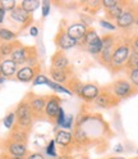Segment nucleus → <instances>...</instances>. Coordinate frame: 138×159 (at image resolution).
Segmentation results:
<instances>
[{
    "label": "nucleus",
    "instance_id": "obj_1",
    "mask_svg": "<svg viewBox=\"0 0 138 159\" xmlns=\"http://www.w3.org/2000/svg\"><path fill=\"white\" fill-rule=\"evenodd\" d=\"M131 39L129 41H119L116 44L115 49H114V53L111 57V62H110V71L113 73H116L122 71V69L125 68L127 61H128V57L131 54Z\"/></svg>",
    "mask_w": 138,
    "mask_h": 159
},
{
    "label": "nucleus",
    "instance_id": "obj_2",
    "mask_svg": "<svg viewBox=\"0 0 138 159\" xmlns=\"http://www.w3.org/2000/svg\"><path fill=\"white\" fill-rule=\"evenodd\" d=\"M101 41H102V49H101V53L98 55V59H100V63L104 64L105 67L109 68L110 62H111V57L114 53V49L118 44L116 39L113 34H106L101 37Z\"/></svg>",
    "mask_w": 138,
    "mask_h": 159
},
{
    "label": "nucleus",
    "instance_id": "obj_3",
    "mask_svg": "<svg viewBox=\"0 0 138 159\" xmlns=\"http://www.w3.org/2000/svg\"><path fill=\"white\" fill-rule=\"evenodd\" d=\"M109 90L118 100H123V99L129 98L137 91L132 86V84L129 81H127V80H118V81L113 82L109 86Z\"/></svg>",
    "mask_w": 138,
    "mask_h": 159
},
{
    "label": "nucleus",
    "instance_id": "obj_4",
    "mask_svg": "<svg viewBox=\"0 0 138 159\" xmlns=\"http://www.w3.org/2000/svg\"><path fill=\"white\" fill-rule=\"evenodd\" d=\"M137 16H138V7L133 3H128L122 16L116 19V26L119 28H129L131 26L134 25Z\"/></svg>",
    "mask_w": 138,
    "mask_h": 159
},
{
    "label": "nucleus",
    "instance_id": "obj_5",
    "mask_svg": "<svg viewBox=\"0 0 138 159\" xmlns=\"http://www.w3.org/2000/svg\"><path fill=\"white\" fill-rule=\"evenodd\" d=\"M15 118L19 128H29L32 126V111L28 103H21L15 111Z\"/></svg>",
    "mask_w": 138,
    "mask_h": 159
},
{
    "label": "nucleus",
    "instance_id": "obj_6",
    "mask_svg": "<svg viewBox=\"0 0 138 159\" xmlns=\"http://www.w3.org/2000/svg\"><path fill=\"white\" fill-rule=\"evenodd\" d=\"M120 100H118V99L110 93V90H107V87L105 89H101V93L98 95L93 103L97 108H102V109H109V108H113L115 105L119 104Z\"/></svg>",
    "mask_w": 138,
    "mask_h": 159
},
{
    "label": "nucleus",
    "instance_id": "obj_7",
    "mask_svg": "<svg viewBox=\"0 0 138 159\" xmlns=\"http://www.w3.org/2000/svg\"><path fill=\"white\" fill-rule=\"evenodd\" d=\"M60 102L62 99L56 96V95H51L47 98L46 100V107H45V116L49 119H56L59 109H60Z\"/></svg>",
    "mask_w": 138,
    "mask_h": 159
},
{
    "label": "nucleus",
    "instance_id": "obj_8",
    "mask_svg": "<svg viewBox=\"0 0 138 159\" xmlns=\"http://www.w3.org/2000/svg\"><path fill=\"white\" fill-rule=\"evenodd\" d=\"M55 43L62 52L77 46V41H74L72 37H69V35L67 34V30H63V28H60V31L58 32L55 37Z\"/></svg>",
    "mask_w": 138,
    "mask_h": 159
},
{
    "label": "nucleus",
    "instance_id": "obj_9",
    "mask_svg": "<svg viewBox=\"0 0 138 159\" xmlns=\"http://www.w3.org/2000/svg\"><path fill=\"white\" fill-rule=\"evenodd\" d=\"M98 43H101V36H98V34L95 31L93 28H88L86 35L80 40V41H77V45L87 49V48H90L92 45H96Z\"/></svg>",
    "mask_w": 138,
    "mask_h": 159
},
{
    "label": "nucleus",
    "instance_id": "obj_10",
    "mask_svg": "<svg viewBox=\"0 0 138 159\" xmlns=\"http://www.w3.org/2000/svg\"><path fill=\"white\" fill-rule=\"evenodd\" d=\"M101 89L93 85V84H86L82 89V91L80 94V98L83 99L84 102H93L95 99L100 95Z\"/></svg>",
    "mask_w": 138,
    "mask_h": 159
},
{
    "label": "nucleus",
    "instance_id": "obj_11",
    "mask_svg": "<svg viewBox=\"0 0 138 159\" xmlns=\"http://www.w3.org/2000/svg\"><path fill=\"white\" fill-rule=\"evenodd\" d=\"M55 144H58L62 149L71 148L73 144V134L67 130H60L55 135Z\"/></svg>",
    "mask_w": 138,
    "mask_h": 159
},
{
    "label": "nucleus",
    "instance_id": "obj_12",
    "mask_svg": "<svg viewBox=\"0 0 138 159\" xmlns=\"http://www.w3.org/2000/svg\"><path fill=\"white\" fill-rule=\"evenodd\" d=\"M51 64H53V68L55 69H68L71 63H69V59L68 57L64 54V52L59 50L56 52L53 58H51Z\"/></svg>",
    "mask_w": 138,
    "mask_h": 159
},
{
    "label": "nucleus",
    "instance_id": "obj_13",
    "mask_svg": "<svg viewBox=\"0 0 138 159\" xmlns=\"http://www.w3.org/2000/svg\"><path fill=\"white\" fill-rule=\"evenodd\" d=\"M87 32V27L83 26L82 23H73L67 28V34L69 37H72L74 41H80V40L86 35Z\"/></svg>",
    "mask_w": 138,
    "mask_h": 159
},
{
    "label": "nucleus",
    "instance_id": "obj_14",
    "mask_svg": "<svg viewBox=\"0 0 138 159\" xmlns=\"http://www.w3.org/2000/svg\"><path fill=\"white\" fill-rule=\"evenodd\" d=\"M11 18L13 21H15L17 23H21V25H28L31 22V17L27 12H24L21 7H15L13 11L11 12Z\"/></svg>",
    "mask_w": 138,
    "mask_h": 159
},
{
    "label": "nucleus",
    "instance_id": "obj_15",
    "mask_svg": "<svg viewBox=\"0 0 138 159\" xmlns=\"http://www.w3.org/2000/svg\"><path fill=\"white\" fill-rule=\"evenodd\" d=\"M8 153L14 158H23L27 154V146L21 143L11 141L8 145Z\"/></svg>",
    "mask_w": 138,
    "mask_h": 159
},
{
    "label": "nucleus",
    "instance_id": "obj_16",
    "mask_svg": "<svg viewBox=\"0 0 138 159\" xmlns=\"http://www.w3.org/2000/svg\"><path fill=\"white\" fill-rule=\"evenodd\" d=\"M15 75H17V80H19V81L29 82V81H32L36 76V68L26 66V67H22L21 69H18Z\"/></svg>",
    "mask_w": 138,
    "mask_h": 159
},
{
    "label": "nucleus",
    "instance_id": "obj_17",
    "mask_svg": "<svg viewBox=\"0 0 138 159\" xmlns=\"http://www.w3.org/2000/svg\"><path fill=\"white\" fill-rule=\"evenodd\" d=\"M27 58H28V52H27V48L24 46H17L13 50V53L11 54V59L17 66L26 63Z\"/></svg>",
    "mask_w": 138,
    "mask_h": 159
},
{
    "label": "nucleus",
    "instance_id": "obj_18",
    "mask_svg": "<svg viewBox=\"0 0 138 159\" xmlns=\"http://www.w3.org/2000/svg\"><path fill=\"white\" fill-rule=\"evenodd\" d=\"M0 67H2V76H4L5 78H9L17 73V64L12 59H4L0 63Z\"/></svg>",
    "mask_w": 138,
    "mask_h": 159
},
{
    "label": "nucleus",
    "instance_id": "obj_19",
    "mask_svg": "<svg viewBox=\"0 0 138 159\" xmlns=\"http://www.w3.org/2000/svg\"><path fill=\"white\" fill-rule=\"evenodd\" d=\"M50 76L53 77V81L56 84H65L69 80V73L68 69H55V68H50Z\"/></svg>",
    "mask_w": 138,
    "mask_h": 159
},
{
    "label": "nucleus",
    "instance_id": "obj_20",
    "mask_svg": "<svg viewBox=\"0 0 138 159\" xmlns=\"http://www.w3.org/2000/svg\"><path fill=\"white\" fill-rule=\"evenodd\" d=\"M127 5H128V3H125V2H119L115 7H113V8H110V9H106V11H105V16L109 18V19H115V21H116V19L122 16L124 8H125Z\"/></svg>",
    "mask_w": 138,
    "mask_h": 159
},
{
    "label": "nucleus",
    "instance_id": "obj_21",
    "mask_svg": "<svg viewBox=\"0 0 138 159\" xmlns=\"http://www.w3.org/2000/svg\"><path fill=\"white\" fill-rule=\"evenodd\" d=\"M46 100L47 99L44 98V96H35L32 98V100L29 102V108L32 111V114L33 113H42V111L46 107Z\"/></svg>",
    "mask_w": 138,
    "mask_h": 159
},
{
    "label": "nucleus",
    "instance_id": "obj_22",
    "mask_svg": "<svg viewBox=\"0 0 138 159\" xmlns=\"http://www.w3.org/2000/svg\"><path fill=\"white\" fill-rule=\"evenodd\" d=\"M67 85H68V90L71 91L72 94H77L78 96H80V94H81V91H82V89H83V86H84V84L81 81V80H78L77 77H72V78H69L68 80V82H67Z\"/></svg>",
    "mask_w": 138,
    "mask_h": 159
},
{
    "label": "nucleus",
    "instance_id": "obj_23",
    "mask_svg": "<svg viewBox=\"0 0 138 159\" xmlns=\"http://www.w3.org/2000/svg\"><path fill=\"white\" fill-rule=\"evenodd\" d=\"M84 8H83V11H86L87 14H96L97 11L101 8V2L100 0H88V2H82L81 3Z\"/></svg>",
    "mask_w": 138,
    "mask_h": 159
},
{
    "label": "nucleus",
    "instance_id": "obj_24",
    "mask_svg": "<svg viewBox=\"0 0 138 159\" xmlns=\"http://www.w3.org/2000/svg\"><path fill=\"white\" fill-rule=\"evenodd\" d=\"M73 140H74L77 144L87 145L88 143H90V137H88V135L82 130L81 127H77L75 131H74V135H73Z\"/></svg>",
    "mask_w": 138,
    "mask_h": 159
},
{
    "label": "nucleus",
    "instance_id": "obj_25",
    "mask_svg": "<svg viewBox=\"0 0 138 159\" xmlns=\"http://www.w3.org/2000/svg\"><path fill=\"white\" fill-rule=\"evenodd\" d=\"M38 7H40V2H38V0H23L21 3V8L28 14L37 11Z\"/></svg>",
    "mask_w": 138,
    "mask_h": 159
},
{
    "label": "nucleus",
    "instance_id": "obj_26",
    "mask_svg": "<svg viewBox=\"0 0 138 159\" xmlns=\"http://www.w3.org/2000/svg\"><path fill=\"white\" fill-rule=\"evenodd\" d=\"M138 66V54H136L134 52L131 50V54L128 57V61H127V64H125V68L127 71H129V69H133V68H137Z\"/></svg>",
    "mask_w": 138,
    "mask_h": 159
},
{
    "label": "nucleus",
    "instance_id": "obj_27",
    "mask_svg": "<svg viewBox=\"0 0 138 159\" xmlns=\"http://www.w3.org/2000/svg\"><path fill=\"white\" fill-rule=\"evenodd\" d=\"M46 85H47L49 87H51L53 90H54V91H56V93H63V94H68V95H72V93L69 91L67 87H64V86H62V85H59V84L54 82L53 80H47Z\"/></svg>",
    "mask_w": 138,
    "mask_h": 159
},
{
    "label": "nucleus",
    "instance_id": "obj_28",
    "mask_svg": "<svg viewBox=\"0 0 138 159\" xmlns=\"http://www.w3.org/2000/svg\"><path fill=\"white\" fill-rule=\"evenodd\" d=\"M15 48H17V46H14V45L11 44V43H3L2 45H0V57L5 58V57H8V55H11Z\"/></svg>",
    "mask_w": 138,
    "mask_h": 159
},
{
    "label": "nucleus",
    "instance_id": "obj_29",
    "mask_svg": "<svg viewBox=\"0 0 138 159\" xmlns=\"http://www.w3.org/2000/svg\"><path fill=\"white\" fill-rule=\"evenodd\" d=\"M15 37H17V35L13 31H11V30H8V28H0V39H2L4 43L12 41V40H14Z\"/></svg>",
    "mask_w": 138,
    "mask_h": 159
},
{
    "label": "nucleus",
    "instance_id": "obj_30",
    "mask_svg": "<svg viewBox=\"0 0 138 159\" xmlns=\"http://www.w3.org/2000/svg\"><path fill=\"white\" fill-rule=\"evenodd\" d=\"M11 139H12V141H15V143H26L27 141V134L24 131H13L12 135H11Z\"/></svg>",
    "mask_w": 138,
    "mask_h": 159
},
{
    "label": "nucleus",
    "instance_id": "obj_31",
    "mask_svg": "<svg viewBox=\"0 0 138 159\" xmlns=\"http://www.w3.org/2000/svg\"><path fill=\"white\" fill-rule=\"evenodd\" d=\"M128 77H129V82L132 84V86L138 90V68H133L128 71Z\"/></svg>",
    "mask_w": 138,
    "mask_h": 159
},
{
    "label": "nucleus",
    "instance_id": "obj_32",
    "mask_svg": "<svg viewBox=\"0 0 138 159\" xmlns=\"http://www.w3.org/2000/svg\"><path fill=\"white\" fill-rule=\"evenodd\" d=\"M14 122H15V113H9L8 116H5L4 121H3L4 126L8 128V130H11V128H13Z\"/></svg>",
    "mask_w": 138,
    "mask_h": 159
},
{
    "label": "nucleus",
    "instance_id": "obj_33",
    "mask_svg": "<svg viewBox=\"0 0 138 159\" xmlns=\"http://www.w3.org/2000/svg\"><path fill=\"white\" fill-rule=\"evenodd\" d=\"M0 7H2L4 11L6 12V11H13V9L17 7V3L14 2V0H2L0 2Z\"/></svg>",
    "mask_w": 138,
    "mask_h": 159
},
{
    "label": "nucleus",
    "instance_id": "obj_34",
    "mask_svg": "<svg viewBox=\"0 0 138 159\" xmlns=\"http://www.w3.org/2000/svg\"><path fill=\"white\" fill-rule=\"evenodd\" d=\"M46 154L49 157H53L55 158L58 154H56V144H55V140H51L49 143V145L46 146Z\"/></svg>",
    "mask_w": 138,
    "mask_h": 159
},
{
    "label": "nucleus",
    "instance_id": "obj_35",
    "mask_svg": "<svg viewBox=\"0 0 138 159\" xmlns=\"http://www.w3.org/2000/svg\"><path fill=\"white\" fill-rule=\"evenodd\" d=\"M47 77L44 76V75H37L35 78H33V86H37V85H46L47 82Z\"/></svg>",
    "mask_w": 138,
    "mask_h": 159
},
{
    "label": "nucleus",
    "instance_id": "obj_36",
    "mask_svg": "<svg viewBox=\"0 0 138 159\" xmlns=\"http://www.w3.org/2000/svg\"><path fill=\"white\" fill-rule=\"evenodd\" d=\"M65 113H64V111H63V108H60L59 109V113H58V117H56V119H55V122H56V125L58 126H62L63 123H64V121H65Z\"/></svg>",
    "mask_w": 138,
    "mask_h": 159
},
{
    "label": "nucleus",
    "instance_id": "obj_37",
    "mask_svg": "<svg viewBox=\"0 0 138 159\" xmlns=\"http://www.w3.org/2000/svg\"><path fill=\"white\" fill-rule=\"evenodd\" d=\"M118 3H119L118 0H102V2H101V7L105 8V11H106V9H110V8L115 7Z\"/></svg>",
    "mask_w": 138,
    "mask_h": 159
},
{
    "label": "nucleus",
    "instance_id": "obj_38",
    "mask_svg": "<svg viewBox=\"0 0 138 159\" xmlns=\"http://www.w3.org/2000/svg\"><path fill=\"white\" fill-rule=\"evenodd\" d=\"M72 126H73V116H67L65 117V121H64V123L60 126V127H63V128H65V130L68 131L69 128H72Z\"/></svg>",
    "mask_w": 138,
    "mask_h": 159
},
{
    "label": "nucleus",
    "instance_id": "obj_39",
    "mask_svg": "<svg viewBox=\"0 0 138 159\" xmlns=\"http://www.w3.org/2000/svg\"><path fill=\"white\" fill-rule=\"evenodd\" d=\"M80 18L82 19V25L83 26H90L91 23H92V16H90V14H80Z\"/></svg>",
    "mask_w": 138,
    "mask_h": 159
},
{
    "label": "nucleus",
    "instance_id": "obj_40",
    "mask_svg": "<svg viewBox=\"0 0 138 159\" xmlns=\"http://www.w3.org/2000/svg\"><path fill=\"white\" fill-rule=\"evenodd\" d=\"M129 45H131V50L134 52L136 54H138V35H136L134 37L131 39Z\"/></svg>",
    "mask_w": 138,
    "mask_h": 159
},
{
    "label": "nucleus",
    "instance_id": "obj_41",
    "mask_svg": "<svg viewBox=\"0 0 138 159\" xmlns=\"http://www.w3.org/2000/svg\"><path fill=\"white\" fill-rule=\"evenodd\" d=\"M50 13V2L49 0H44L42 2V17H47Z\"/></svg>",
    "mask_w": 138,
    "mask_h": 159
},
{
    "label": "nucleus",
    "instance_id": "obj_42",
    "mask_svg": "<svg viewBox=\"0 0 138 159\" xmlns=\"http://www.w3.org/2000/svg\"><path fill=\"white\" fill-rule=\"evenodd\" d=\"M100 25H101L102 28L107 30V31H109V30H110V31H115V28H116V26H114L113 23L105 21V19H101V21H100Z\"/></svg>",
    "mask_w": 138,
    "mask_h": 159
},
{
    "label": "nucleus",
    "instance_id": "obj_43",
    "mask_svg": "<svg viewBox=\"0 0 138 159\" xmlns=\"http://www.w3.org/2000/svg\"><path fill=\"white\" fill-rule=\"evenodd\" d=\"M27 159H45V158H44V155L40 154V153H33V154L29 155Z\"/></svg>",
    "mask_w": 138,
    "mask_h": 159
},
{
    "label": "nucleus",
    "instance_id": "obj_44",
    "mask_svg": "<svg viewBox=\"0 0 138 159\" xmlns=\"http://www.w3.org/2000/svg\"><path fill=\"white\" fill-rule=\"evenodd\" d=\"M29 34H31V36H33V37H36L37 35H38V28L37 27H31V30H29Z\"/></svg>",
    "mask_w": 138,
    "mask_h": 159
},
{
    "label": "nucleus",
    "instance_id": "obj_45",
    "mask_svg": "<svg viewBox=\"0 0 138 159\" xmlns=\"http://www.w3.org/2000/svg\"><path fill=\"white\" fill-rule=\"evenodd\" d=\"M5 11H4V9L2 8V7H0V23H3L4 22V18H5Z\"/></svg>",
    "mask_w": 138,
    "mask_h": 159
},
{
    "label": "nucleus",
    "instance_id": "obj_46",
    "mask_svg": "<svg viewBox=\"0 0 138 159\" xmlns=\"http://www.w3.org/2000/svg\"><path fill=\"white\" fill-rule=\"evenodd\" d=\"M114 152H115V153H122V152H123V146H122L120 144L116 145V146L114 148Z\"/></svg>",
    "mask_w": 138,
    "mask_h": 159
},
{
    "label": "nucleus",
    "instance_id": "obj_47",
    "mask_svg": "<svg viewBox=\"0 0 138 159\" xmlns=\"http://www.w3.org/2000/svg\"><path fill=\"white\" fill-rule=\"evenodd\" d=\"M58 159H73V158H72L71 155H69V154H64V155H60Z\"/></svg>",
    "mask_w": 138,
    "mask_h": 159
},
{
    "label": "nucleus",
    "instance_id": "obj_48",
    "mask_svg": "<svg viewBox=\"0 0 138 159\" xmlns=\"http://www.w3.org/2000/svg\"><path fill=\"white\" fill-rule=\"evenodd\" d=\"M5 80H6V78H5L4 76H0V85L4 84V82H5Z\"/></svg>",
    "mask_w": 138,
    "mask_h": 159
},
{
    "label": "nucleus",
    "instance_id": "obj_49",
    "mask_svg": "<svg viewBox=\"0 0 138 159\" xmlns=\"http://www.w3.org/2000/svg\"><path fill=\"white\" fill-rule=\"evenodd\" d=\"M134 26H136V27H138V16H137V18H136V21H134Z\"/></svg>",
    "mask_w": 138,
    "mask_h": 159
},
{
    "label": "nucleus",
    "instance_id": "obj_50",
    "mask_svg": "<svg viewBox=\"0 0 138 159\" xmlns=\"http://www.w3.org/2000/svg\"><path fill=\"white\" fill-rule=\"evenodd\" d=\"M11 159H24V158H14V157H12Z\"/></svg>",
    "mask_w": 138,
    "mask_h": 159
},
{
    "label": "nucleus",
    "instance_id": "obj_51",
    "mask_svg": "<svg viewBox=\"0 0 138 159\" xmlns=\"http://www.w3.org/2000/svg\"><path fill=\"white\" fill-rule=\"evenodd\" d=\"M0 76H2V67H0Z\"/></svg>",
    "mask_w": 138,
    "mask_h": 159
},
{
    "label": "nucleus",
    "instance_id": "obj_52",
    "mask_svg": "<svg viewBox=\"0 0 138 159\" xmlns=\"http://www.w3.org/2000/svg\"><path fill=\"white\" fill-rule=\"evenodd\" d=\"M137 154H138V152H137Z\"/></svg>",
    "mask_w": 138,
    "mask_h": 159
},
{
    "label": "nucleus",
    "instance_id": "obj_53",
    "mask_svg": "<svg viewBox=\"0 0 138 159\" xmlns=\"http://www.w3.org/2000/svg\"><path fill=\"white\" fill-rule=\"evenodd\" d=\"M137 68H138V66H137Z\"/></svg>",
    "mask_w": 138,
    "mask_h": 159
}]
</instances>
